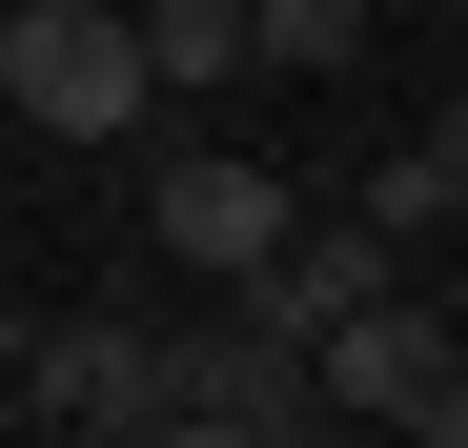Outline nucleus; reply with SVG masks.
<instances>
[{"label":"nucleus","instance_id":"obj_1","mask_svg":"<svg viewBox=\"0 0 468 448\" xmlns=\"http://www.w3.org/2000/svg\"><path fill=\"white\" fill-rule=\"evenodd\" d=\"M0 102H21L41 143H143L164 123L143 21H102V0H0Z\"/></svg>","mask_w":468,"mask_h":448},{"label":"nucleus","instance_id":"obj_2","mask_svg":"<svg viewBox=\"0 0 468 448\" xmlns=\"http://www.w3.org/2000/svg\"><path fill=\"white\" fill-rule=\"evenodd\" d=\"M164 428H204V448L305 428V347H285V326H245V306H224V326H184V347H164Z\"/></svg>","mask_w":468,"mask_h":448},{"label":"nucleus","instance_id":"obj_3","mask_svg":"<svg viewBox=\"0 0 468 448\" xmlns=\"http://www.w3.org/2000/svg\"><path fill=\"white\" fill-rule=\"evenodd\" d=\"M143 245H164V265H204V285H245V265L285 245V184L245 164V143H184V164L143 184Z\"/></svg>","mask_w":468,"mask_h":448},{"label":"nucleus","instance_id":"obj_4","mask_svg":"<svg viewBox=\"0 0 468 448\" xmlns=\"http://www.w3.org/2000/svg\"><path fill=\"white\" fill-rule=\"evenodd\" d=\"M448 367V326L408 306V285H367V306H326L305 326V408H367V428H408V388Z\"/></svg>","mask_w":468,"mask_h":448},{"label":"nucleus","instance_id":"obj_5","mask_svg":"<svg viewBox=\"0 0 468 448\" xmlns=\"http://www.w3.org/2000/svg\"><path fill=\"white\" fill-rule=\"evenodd\" d=\"M21 408L82 428V448H102V428H164V326H41V347H21Z\"/></svg>","mask_w":468,"mask_h":448},{"label":"nucleus","instance_id":"obj_6","mask_svg":"<svg viewBox=\"0 0 468 448\" xmlns=\"http://www.w3.org/2000/svg\"><path fill=\"white\" fill-rule=\"evenodd\" d=\"M367 285H387V224H305V204H285V245H265L245 285H224V306H245V326H285V347H305V326H326V306H367Z\"/></svg>","mask_w":468,"mask_h":448},{"label":"nucleus","instance_id":"obj_7","mask_svg":"<svg viewBox=\"0 0 468 448\" xmlns=\"http://www.w3.org/2000/svg\"><path fill=\"white\" fill-rule=\"evenodd\" d=\"M143 82H164V102H224V82H265V61H245V0H143Z\"/></svg>","mask_w":468,"mask_h":448},{"label":"nucleus","instance_id":"obj_8","mask_svg":"<svg viewBox=\"0 0 468 448\" xmlns=\"http://www.w3.org/2000/svg\"><path fill=\"white\" fill-rule=\"evenodd\" d=\"M245 61L265 82H326V61H367V0H245Z\"/></svg>","mask_w":468,"mask_h":448},{"label":"nucleus","instance_id":"obj_9","mask_svg":"<svg viewBox=\"0 0 468 448\" xmlns=\"http://www.w3.org/2000/svg\"><path fill=\"white\" fill-rule=\"evenodd\" d=\"M367 224H387V245H408V224H448V164H428V143H387V164H367Z\"/></svg>","mask_w":468,"mask_h":448},{"label":"nucleus","instance_id":"obj_10","mask_svg":"<svg viewBox=\"0 0 468 448\" xmlns=\"http://www.w3.org/2000/svg\"><path fill=\"white\" fill-rule=\"evenodd\" d=\"M428 164H448V204H468V102H448V123H428Z\"/></svg>","mask_w":468,"mask_h":448},{"label":"nucleus","instance_id":"obj_11","mask_svg":"<svg viewBox=\"0 0 468 448\" xmlns=\"http://www.w3.org/2000/svg\"><path fill=\"white\" fill-rule=\"evenodd\" d=\"M21 347H41V326H21V306H0V408H21Z\"/></svg>","mask_w":468,"mask_h":448}]
</instances>
